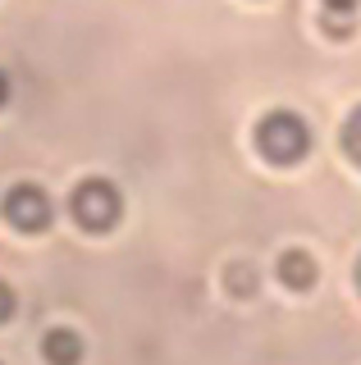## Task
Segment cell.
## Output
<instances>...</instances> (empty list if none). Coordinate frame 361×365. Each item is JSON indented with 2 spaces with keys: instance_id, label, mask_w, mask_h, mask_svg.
<instances>
[{
  "instance_id": "6da1fadb",
  "label": "cell",
  "mask_w": 361,
  "mask_h": 365,
  "mask_svg": "<svg viewBox=\"0 0 361 365\" xmlns=\"http://www.w3.org/2000/svg\"><path fill=\"white\" fill-rule=\"evenodd\" d=\"M256 151H261L270 165H298V160H307L311 151V128L302 114L293 110H270L261 114V123H256Z\"/></svg>"
},
{
  "instance_id": "7a4b0ae2",
  "label": "cell",
  "mask_w": 361,
  "mask_h": 365,
  "mask_svg": "<svg viewBox=\"0 0 361 365\" xmlns=\"http://www.w3.org/2000/svg\"><path fill=\"white\" fill-rule=\"evenodd\" d=\"M69 215L83 233H110L123 215V197L110 178H83L69 197Z\"/></svg>"
},
{
  "instance_id": "3957f363",
  "label": "cell",
  "mask_w": 361,
  "mask_h": 365,
  "mask_svg": "<svg viewBox=\"0 0 361 365\" xmlns=\"http://www.w3.org/2000/svg\"><path fill=\"white\" fill-rule=\"evenodd\" d=\"M0 210H5V220L19 228V233H46L55 224V205L51 197L37 187V182H19V187L5 192V201H0Z\"/></svg>"
},
{
  "instance_id": "277c9868",
  "label": "cell",
  "mask_w": 361,
  "mask_h": 365,
  "mask_svg": "<svg viewBox=\"0 0 361 365\" xmlns=\"http://www.w3.org/2000/svg\"><path fill=\"white\" fill-rule=\"evenodd\" d=\"M275 274H279V283H284L288 292H307V288H315V279H320V265L311 260V251L288 247L284 256L275 260Z\"/></svg>"
},
{
  "instance_id": "5b68a950",
  "label": "cell",
  "mask_w": 361,
  "mask_h": 365,
  "mask_svg": "<svg viewBox=\"0 0 361 365\" xmlns=\"http://www.w3.org/2000/svg\"><path fill=\"white\" fill-rule=\"evenodd\" d=\"M41 356L51 365H78L83 361V338H78L73 329H51V334L41 338Z\"/></svg>"
},
{
  "instance_id": "8992f818",
  "label": "cell",
  "mask_w": 361,
  "mask_h": 365,
  "mask_svg": "<svg viewBox=\"0 0 361 365\" xmlns=\"http://www.w3.org/2000/svg\"><path fill=\"white\" fill-rule=\"evenodd\" d=\"M338 146H343V155L352 160V165L361 169V106L343 119V133H338Z\"/></svg>"
},
{
  "instance_id": "52a82bcc",
  "label": "cell",
  "mask_w": 361,
  "mask_h": 365,
  "mask_svg": "<svg viewBox=\"0 0 361 365\" xmlns=\"http://www.w3.org/2000/svg\"><path fill=\"white\" fill-rule=\"evenodd\" d=\"M252 269H247V265H238V269H229V288L233 292H238V297H252Z\"/></svg>"
},
{
  "instance_id": "ba28073f",
  "label": "cell",
  "mask_w": 361,
  "mask_h": 365,
  "mask_svg": "<svg viewBox=\"0 0 361 365\" xmlns=\"http://www.w3.org/2000/svg\"><path fill=\"white\" fill-rule=\"evenodd\" d=\"M14 306H19V297H14V288H9V283L0 279V324H5V319L14 315Z\"/></svg>"
},
{
  "instance_id": "9c48e42d",
  "label": "cell",
  "mask_w": 361,
  "mask_h": 365,
  "mask_svg": "<svg viewBox=\"0 0 361 365\" xmlns=\"http://www.w3.org/2000/svg\"><path fill=\"white\" fill-rule=\"evenodd\" d=\"M361 5V0H325V19H338V14H343V19H352V9Z\"/></svg>"
},
{
  "instance_id": "30bf717a",
  "label": "cell",
  "mask_w": 361,
  "mask_h": 365,
  "mask_svg": "<svg viewBox=\"0 0 361 365\" xmlns=\"http://www.w3.org/2000/svg\"><path fill=\"white\" fill-rule=\"evenodd\" d=\"M9 101V78H5V68H0V106Z\"/></svg>"
},
{
  "instance_id": "8fae6325",
  "label": "cell",
  "mask_w": 361,
  "mask_h": 365,
  "mask_svg": "<svg viewBox=\"0 0 361 365\" xmlns=\"http://www.w3.org/2000/svg\"><path fill=\"white\" fill-rule=\"evenodd\" d=\"M357 292H361V260H357Z\"/></svg>"
}]
</instances>
